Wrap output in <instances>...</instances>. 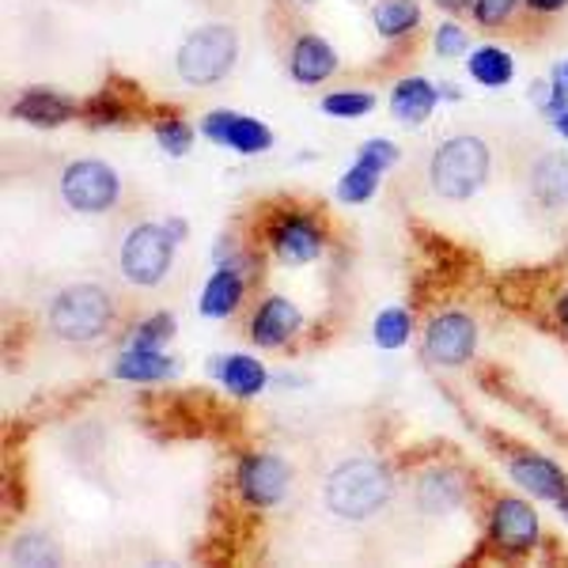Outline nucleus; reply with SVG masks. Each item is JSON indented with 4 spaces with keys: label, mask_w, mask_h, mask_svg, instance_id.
I'll use <instances>...</instances> for the list:
<instances>
[{
    "label": "nucleus",
    "mask_w": 568,
    "mask_h": 568,
    "mask_svg": "<svg viewBox=\"0 0 568 568\" xmlns=\"http://www.w3.org/2000/svg\"><path fill=\"white\" fill-rule=\"evenodd\" d=\"M356 155H364V160H372V163H379L383 171H390L394 163H398V149H394L390 141H368Z\"/></svg>",
    "instance_id": "32"
},
{
    "label": "nucleus",
    "mask_w": 568,
    "mask_h": 568,
    "mask_svg": "<svg viewBox=\"0 0 568 568\" xmlns=\"http://www.w3.org/2000/svg\"><path fill=\"white\" fill-rule=\"evenodd\" d=\"M122 277L136 288H152L171 273L175 262V235L160 224H136L122 243Z\"/></svg>",
    "instance_id": "6"
},
{
    "label": "nucleus",
    "mask_w": 568,
    "mask_h": 568,
    "mask_svg": "<svg viewBox=\"0 0 568 568\" xmlns=\"http://www.w3.org/2000/svg\"><path fill=\"white\" fill-rule=\"evenodd\" d=\"M270 246L284 265H307L323 254L326 232L315 216L307 213H281L270 224Z\"/></svg>",
    "instance_id": "9"
},
{
    "label": "nucleus",
    "mask_w": 568,
    "mask_h": 568,
    "mask_svg": "<svg viewBox=\"0 0 568 568\" xmlns=\"http://www.w3.org/2000/svg\"><path fill=\"white\" fill-rule=\"evenodd\" d=\"M292 485V470L288 463L277 459V455H246L235 470V489L240 497L251 504V508H273V504L284 500Z\"/></svg>",
    "instance_id": "8"
},
{
    "label": "nucleus",
    "mask_w": 568,
    "mask_h": 568,
    "mask_svg": "<svg viewBox=\"0 0 568 568\" xmlns=\"http://www.w3.org/2000/svg\"><path fill=\"white\" fill-rule=\"evenodd\" d=\"M557 130H561L565 141H568V110H565V114H557Z\"/></svg>",
    "instance_id": "36"
},
{
    "label": "nucleus",
    "mask_w": 568,
    "mask_h": 568,
    "mask_svg": "<svg viewBox=\"0 0 568 568\" xmlns=\"http://www.w3.org/2000/svg\"><path fill=\"white\" fill-rule=\"evenodd\" d=\"M155 141L168 155H186L190 144H194V125L182 122V118H168V122L155 125Z\"/></svg>",
    "instance_id": "29"
},
{
    "label": "nucleus",
    "mask_w": 568,
    "mask_h": 568,
    "mask_svg": "<svg viewBox=\"0 0 568 568\" xmlns=\"http://www.w3.org/2000/svg\"><path fill=\"white\" fill-rule=\"evenodd\" d=\"M379 179H383V168L372 160H364V155H356V163L342 175L337 182V197L349 201V205H364V201H372V194L379 190Z\"/></svg>",
    "instance_id": "24"
},
{
    "label": "nucleus",
    "mask_w": 568,
    "mask_h": 568,
    "mask_svg": "<svg viewBox=\"0 0 568 568\" xmlns=\"http://www.w3.org/2000/svg\"><path fill=\"white\" fill-rule=\"evenodd\" d=\"M240 61V31L232 23H205L186 34L175 53V72L190 88H216Z\"/></svg>",
    "instance_id": "4"
},
{
    "label": "nucleus",
    "mask_w": 568,
    "mask_h": 568,
    "mask_svg": "<svg viewBox=\"0 0 568 568\" xmlns=\"http://www.w3.org/2000/svg\"><path fill=\"white\" fill-rule=\"evenodd\" d=\"M58 190L72 213L84 216H103L122 201V179L106 160H72L61 171Z\"/></svg>",
    "instance_id": "5"
},
{
    "label": "nucleus",
    "mask_w": 568,
    "mask_h": 568,
    "mask_svg": "<svg viewBox=\"0 0 568 568\" xmlns=\"http://www.w3.org/2000/svg\"><path fill=\"white\" fill-rule=\"evenodd\" d=\"M12 114L23 118V122L39 125V130H53V125H65L69 118H77V106L69 99H61L58 91H23L20 99L12 103Z\"/></svg>",
    "instance_id": "18"
},
{
    "label": "nucleus",
    "mask_w": 568,
    "mask_h": 568,
    "mask_svg": "<svg viewBox=\"0 0 568 568\" xmlns=\"http://www.w3.org/2000/svg\"><path fill=\"white\" fill-rule=\"evenodd\" d=\"M372 20H375V31L394 42L420 27V4L417 0H379V4L372 8Z\"/></svg>",
    "instance_id": "22"
},
{
    "label": "nucleus",
    "mask_w": 568,
    "mask_h": 568,
    "mask_svg": "<svg viewBox=\"0 0 568 568\" xmlns=\"http://www.w3.org/2000/svg\"><path fill=\"white\" fill-rule=\"evenodd\" d=\"M114 372H118V379H125V383H155V379L175 375V364L155 349V345L130 342V349L122 353V361H118Z\"/></svg>",
    "instance_id": "19"
},
{
    "label": "nucleus",
    "mask_w": 568,
    "mask_h": 568,
    "mask_svg": "<svg viewBox=\"0 0 568 568\" xmlns=\"http://www.w3.org/2000/svg\"><path fill=\"white\" fill-rule=\"evenodd\" d=\"M240 304H243V277L235 270H216L209 277L205 292H201V315L227 318L240 311Z\"/></svg>",
    "instance_id": "20"
},
{
    "label": "nucleus",
    "mask_w": 568,
    "mask_h": 568,
    "mask_svg": "<svg viewBox=\"0 0 568 568\" xmlns=\"http://www.w3.org/2000/svg\"><path fill=\"white\" fill-rule=\"evenodd\" d=\"M323 500L345 524H368L394 500V478L387 466L375 459H345L329 470Z\"/></svg>",
    "instance_id": "1"
},
{
    "label": "nucleus",
    "mask_w": 568,
    "mask_h": 568,
    "mask_svg": "<svg viewBox=\"0 0 568 568\" xmlns=\"http://www.w3.org/2000/svg\"><path fill=\"white\" fill-rule=\"evenodd\" d=\"M171 337H175V318H171V315H152L149 323H144V326L133 334V342L155 345V349H163V345H168Z\"/></svg>",
    "instance_id": "30"
},
{
    "label": "nucleus",
    "mask_w": 568,
    "mask_h": 568,
    "mask_svg": "<svg viewBox=\"0 0 568 568\" xmlns=\"http://www.w3.org/2000/svg\"><path fill=\"white\" fill-rule=\"evenodd\" d=\"M519 4H524V0H474L470 12L481 31H500V27H508L516 20Z\"/></svg>",
    "instance_id": "27"
},
{
    "label": "nucleus",
    "mask_w": 568,
    "mask_h": 568,
    "mask_svg": "<svg viewBox=\"0 0 568 568\" xmlns=\"http://www.w3.org/2000/svg\"><path fill=\"white\" fill-rule=\"evenodd\" d=\"M12 561L16 565H31V568H39V565H61V546L53 542V538L45 535V530H27V535L16 538Z\"/></svg>",
    "instance_id": "25"
},
{
    "label": "nucleus",
    "mask_w": 568,
    "mask_h": 568,
    "mask_svg": "<svg viewBox=\"0 0 568 568\" xmlns=\"http://www.w3.org/2000/svg\"><path fill=\"white\" fill-rule=\"evenodd\" d=\"M493 152L478 133H452L428 160V190L439 201H470L485 186Z\"/></svg>",
    "instance_id": "3"
},
{
    "label": "nucleus",
    "mask_w": 568,
    "mask_h": 568,
    "mask_svg": "<svg viewBox=\"0 0 568 568\" xmlns=\"http://www.w3.org/2000/svg\"><path fill=\"white\" fill-rule=\"evenodd\" d=\"M524 4H527V12H535V16H557L568 8V0H524Z\"/></svg>",
    "instance_id": "33"
},
{
    "label": "nucleus",
    "mask_w": 568,
    "mask_h": 568,
    "mask_svg": "<svg viewBox=\"0 0 568 568\" xmlns=\"http://www.w3.org/2000/svg\"><path fill=\"white\" fill-rule=\"evenodd\" d=\"M300 4H315V0H300Z\"/></svg>",
    "instance_id": "38"
},
{
    "label": "nucleus",
    "mask_w": 568,
    "mask_h": 568,
    "mask_svg": "<svg viewBox=\"0 0 568 568\" xmlns=\"http://www.w3.org/2000/svg\"><path fill=\"white\" fill-rule=\"evenodd\" d=\"M557 77H561V80H565V84H568V61H565V65H561V69H557Z\"/></svg>",
    "instance_id": "37"
},
{
    "label": "nucleus",
    "mask_w": 568,
    "mask_h": 568,
    "mask_svg": "<svg viewBox=\"0 0 568 568\" xmlns=\"http://www.w3.org/2000/svg\"><path fill=\"white\" fill-rule=\"evenodd\" d=\"M114 315H118V307H114L110 288H103V284H95V281H80V284L61 288L58 296L50 300L45 326L65 345H91L110 334Z\"/></svg>",
    "instance_id": "2"
},
{
    "label": "nucleus",
    "mask_w": 568,
    "mask_h": 568,
    "mask_svg": "<svg viewBox=\"0 0 568 568\" xmlns=\"http://www.w3.org/2000/svg\"><path fill=\"white\" fill-rule=\"evenodd\" d=\"M436 8H439V12H447V16H463V12H470V8H474V0H436Z\"/></svg>",
    "instance_id": "34"
},
{
    "label": "nucleus",
    "mask_w": 568,
    "mask_h": 568,
    "mask_svg": "<svg viewBox=\"0 0 568 568\" xmlns=\"http://www.w3.org/2000/svg\"><path fill=\"white\" fill-rule=\"evenodd\" d=\"M436 103H439V91L428 84L425 77H406L390 91V114L398 118L402 125L428 122V114L436 110Z\"/></svg>",
    "instance_id": "17"
},
{
    "label": "nucleus",
    "mask_w": 568,
    "mask_h": 568,
    "mask_svg": "<svg viewBox=\"0 0 568 568\" xmlns=\"http://www.w3.org/2000/svg\"><path fill=\"white\" fill-rule=\"evenodd\" d=\"M288 72H292V80L304 88L323 84V80H329L337 72V50L323 39V34L304 31L288 45Z\"/></svg>",
    "instance_id": "12"
},
{
    "label": "nucleus",
    "mask_w": 568,
    "mask_h": 568,
    "mask_svg": "<svg viewBox=\"0 0 568 568\" xmlns=\"http://www.w3.org/2000/svg\"><path fill=\"white\" fill-rule=\"evenodd\" d=\"M527 201L538 213L554 216L568 209V155L538 152L527 168Z\"/></svg>",
    "instance_id": "10"
},
{
    "label": "nucleus",
    "mask_w": 568,
    "mask_h": 568,
    "mask_svg": "<svg viewBox=\"0 0 568 568\" xmlns=\"http://www.w3.org/2000/svg\"><path fill=\"white\" fill-rule=\"evenodd\" d=\"M508 474L516 485H524L530 497H546L557 504L568 497V481H565L561 466L542 459V455H519V459H511Z\"/></svg>",
    "instance_id": "15"
},
{
    "label": "nucleus",
    "mask_w": 568,
    "mask_h": 568,
    "mask_svg": "<svg viewBox=\"0 0 568 568\" xmlns=\"http://www.w3.org/2000/svg\"><path fill=\"white\" fill-rule=\"evenodd\" d=\"M372 334H375V345H379V349H387V353L402 349V345L409 342V315L402 307L383 311V315L375 318Z\"/></svg>",
    "instance_id": "26"
},
{
    "label": "nucleus",
    "mask_w": 568,
    "mask_h": 568,
    "mask_svg": "<svg viewBox=\"0 0 568 568\" xmlns=\"http://www.w3.org/2000/svg\"><path fill=\"white\" fill-rule=\"evenodd\" d=\"M375 106L372 91H334L323 99V110L329 118H364Z\"/></svg>",
    "instance_id": "28"
},
{
    "label": "nucleus",
    "mask_w": 568,
    "mask_h": 568,
    "mask_svg": "<svg viewBox=\"0 0 568 568\" xmlns=\"http://www.w3.org/2000/svg\"><path fill=\"white\" fill-rule=\"evenodd\" d=\"M466 497V481L455 470H425L414 481V500L425 516H447Z\"/></svg>",
    "instance_id": "16"
},
{
    "label": "nucleus",
    "mask_w": 568,
    "mask_h": 568,
    "mask_svg": "<svg viewBox=\"0 0 568 568\" xmlns=\"http://www.w3.org/2000/svg\"><path fill=\"white\" fill-rule=\"evenodd\" d=\"M201 133L213 144H227V149L243 152V155H258L273 149V133L270 125H262L258 118H243L232 110H213V114L201 122Z\"/></svg>",
    "instance_id": "11"
},
{
    "label": "nucleus",
    "mask_w": 568,
    "mask_h": 568,
    "mask_svg": "<svg viewBox=\"0 0 568 568\" xmlns=\"http://www.w3.org/2000/svg\"><path fill=\"white\" fill-rule=\"evenodd\" d=\"M557 318H561V326L568 329V292H565L561 300H557Z\"/></svg>",
    "instance_id": "35"
},
{
    "label": "nucleus",
    "mask_w": 568,
    "mask_h": 568,
    "mask_svg": "<svg viewBox=\"0 0 568 568\" xmlns=\"http://www.w3.org/2000/svg\"><path fill=\"white\" fill-rule=\"evenodd\" d=\"M489 535L493 542L511 549V554H524L538 542V516L527 500H497L489 516Z\"/></svg>",
    "instance_id": "13"
},
{
    "label": "nucleus",
    "mask_w": 568,
    "mask_h": 568,
    "mask_svg": "<svg viewBox=\"0 0 568 568\" xmlns=\"http://www.w3.org/2000/svg\"><path fill=\"white\" fill-rule=\"evenodd\" d=\"M478 349V323L463 311H444L425 326V356L439 368H463Z\"/></svg>",
    "instance_id": "7"
},
{
    "label": "nucleus",
    "mask_w": 568,
    "mask_h": 568,
    "mask_svg": "<svg viewBox=\"0 0 568 568\" xmlns=\"http://www.w3.org/2000/svg\"><path fill=\"white\" fill-rule=\"evenodd\" d=\"M466 69H470V77L478 80L481 88H504L516 77V61H511V53L500 50V45H478V50H470Z\"/></svg>",
    "instance_id": "21"
},
{
    "label": "nucleus",
    "mask_w": 568,
    "mask_h": 568,
    "mask_svg": "<svg viewBox=\"0 0 568 568\" xmlns=\"http://www.w3.org/2000/svg\"><path fill=\"white\" fill-rule=\"evenodd\" d=\"M220 383H224L232 394H240V398H251V394H258L265 387V368L254 356H227L224 364H220Z\"/></svg>",
    "instance_id": "23"
},
{
    "label": "nucleus",
    "mask_w": 568,
    "mask_h": 568,
    "mask_svg": "<svg viewBox=\"0 0 568 568\" xmlns=\"http://www.w3.org/2000/svg\"><path fill=\"white\" fill-rule=\"evenodd\" d=\"M470 50V39H466V31L459 23H439L436 31V53L439 58H463V53Z\"/></svg>",
    "instance_id": "31"
},
{
    "label": "nucleus",
    "mask_w": 568,
    "mask_h": 568,
    "mask_svg": "<svg viewBox=\"0 0 568 568\" xmlns=\"http://www.w3.org/2000/svg\"><path fill=\"white\" fill-rule=\"evenodd\" d=\"M300 326H304L300 307L281 296H270L262 300V307L251 318V342H258L262 349H277V345H288L300 334Z\"/></svg>",
    "instance_id": "14"
}]
</instances>
